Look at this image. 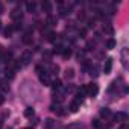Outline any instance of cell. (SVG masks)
<instances>
[{"label": "cell", "mask_w": 129, "mask_h": 129, "mask_svg": "<svg viewBox=\"0 0 129 129\" xmlns=\"http://www.w3.org/2000/svg\"><path fill=\"white\" fill-rule=\"evenodd\" d=\"M0 27H2V21H0Z\"/></svg>", "instance_id": "cell-37"}, {"label": "cell", "mask_w": 129, "mask_h": 129, "mask_svg": "<svg viewBox=\"0 0 129 129\" xmlns=\"http://www.w3.org/2000/svg\"><path fill=\"white\" fill-rule=\"evenodd\" d=\"M78 18L79 20H85V12H79L78 14Z\"/></svg>", "instance_id": "cell-32"}, {"label": "cell", "mask_w": 129, "mask_h": 129, "mask_svg": "<svg viewBox=\"0 0 129 129\" xmlns=\"http://www.w3.org/2000/svg\"><path fill=\"white\" fill-rule=\"evenodd\" d=\"M44 127H46V129H56V127H58V123H56L53 118H46Z\"/></svg>", "instance_id": "cell-5"}, {"label": "cell", "mask_w": 129, "mask_h": 129, "mask_svg": "<svg viewBox=\"0 0 129 129\" xmlns=\"http://www.w3.org/2000/svg\"><path fill=\"white\" fill-rule=\"evenodd\" d=\"M114 118H115V120H123V121H126V118H127V117H126V114H124V112H118Z\"/></svg>", "instance_id": "cell-21"}, {"label": "cell", "mask_w": 129, "mask_h": 129, "mask_svg": "<svg viewBox=\"0 0 129 129\" xmlns=\"http://www.w3.org/2000/svg\"><path fill=\"white\" fill-rule=\"evenodd\" d=\"M55 23H56V18H53V17H50V15H49V17H47V20H46V24H47V26H53Z\"/></svg>", "instance_id": "cell-19"}, {"label": "cell", "mask_w": 129, "mask_h": 129, "mask_svg": "<svg viewBox=\"0 0 129 129\" xmlns=\"http://www.w3.org/2000/svg\"><path fill=\"white\" fill-rule=\"evenodd\" d=\"M61 55H62L64 59H69V58L72 56V49H70V47H64V50H62Z\"/></svg>", "instance_id": "cell-10"}, {"label": "cell", "mask_w": 129, "mask_h": 129, "mask_svg": "<svg viewBox=\"0 0 129 129\" xmlns=\"http://www.w3.org/2000/svg\"><path fill=\"white\" fill-rule=\"evenodd\" d=\"M20 61H21V66H27V64L32 61V52H30V50L23 52V55H21Z\"/></svg>", "instance_id": "cell-2"}, {"label": "cell", "mask_w": 129, "mask_h": 129, "mask_svg": "<svg viewBox=\"0 0 129 129\" xmlns=\"http://www.w3.org/2000/svg\"><path fill=\"white\" fill-rule=\"evenodd\" d=\"M105 32H106V34H108V35H112V34H114V29H112V27H111V26H108V27H106V29H105Z\"/></svg>", "instance_id": "cell-31"}, {"label": "cell", "mask_w": 129, "mask_h": 129, "mask_svg": "<svg viewBox=\"0 0 129 129\" xmlns=\"http://www.w3.org/2000/svg\"><path fill=\"white\" fill-rule=\"evenodd\" d=\"M78 34H79V37H81V38H85V35H87V29H84V27H82V29H79V32H78Z\"/></svg>", "instance_id": "cell-28"}, {"label": "cell", "mask_w": 129, "mask_h": 129, "mask_svg": "<svg viewBox=\"0 0 129 129\" xmlns=\"http://www.w3.org/2000/svg\"><path fill=\"white\" fill-rule=\"evenodd\" d=\"M23 43H24V44H32V37H30V30H29L27 34H24V37H23Z\"/></svg>", "instance_id": "cell-14"}, {"label": "cell", "mask_w": 129, "mask_h": 129, "mask_svg": "<svg viewBox=\"0 0 129 129\" xmlns=\"http://www.w3.org/2000/svg\"><path fill=\"white\" fill-rule=\"evenodd\" d=\"M53 100L58 102V103H61V102H62V97H61L59 94H55V93H53Z\"/></svg>", "instance_id": "cell-29"}, {"label": "cell", "mask_w": 129, "mask_h": 129, "mask_svg": "<svg viewBox=\"0 0 129 129\" xmlns=\"http://www.w3.org/2000/svg\"><path fill=\"white\" fill-rule=\"evenodd\" d=\"M67 129H84V126H81V124H70Z\"/></svg>", "instance_id": "cell-30"}, {"label": "cell", "mask_w": 129, "mask_h": 129, "mask_svg": "<svg viewBox=\"0 0 129 129\" xmlns=\"http://www.w3.org/2000/svg\"><path fill=\"white\" fill-rule=\"evenodd\" d=\"M41 8H43V11H44L46 14H50V11H52V3H50V2H43V3H41Z\"/></svg>", "instance_id": "cell-8"}, {"label": "cell", "mask_w": 129, "mask_h": 129, "mask_svg": "<svg viewBox=\"0 0 129 129\" xmlns=\"http://www.w3.org/2000/svg\"><path fill=\"white\" fill-rule=\"evenodd\" d=\"M50 72H52L53 75H58V73H59V67L55 66V64H52V66H50Z\"/></svg>", "instance_id": "cell-23"}, {"label": "cell", "mask_w": 129, "mask_h": 129, "mask_svg": "<svg viewBox=\"0 0 129 129\" xmlns=\"http://www.w3.org/2000/svg\"><path fill=\"white\" fill-rule=\"evenodd\" d=\"M3 12H5V5L0 3V14H3Z\"/></svg>", "instance_id": "cell-33"}, {"label": "cell", "mask_w": 129, "mask_h": 129, "mask_svg": "<svg viewBox=\"0 0 129 129\" xmlns=\"http://www.w3.org/2000/svg\"><path fill=\"white\" fill-rule=\"evenodd\" d=\"M24 129H34V127H24Z\"/></svg>", "instance_id": "cell-36"}, {"label": "cell", "mask_w": 129, "mask_h": 129, "mask_svg": "<svg viewBox=\"0 0 129 129\" xmlns=\"http://www.w3.org/2000/svg\"><path fill=\"white\" fill-rule=\"evenodd\" d=\"M62 50H64V47H62L61 44H58V46H55V49H53V53H62Z\"/></svg>", "instance_id": "cell-25"}, {"label": "cell", "mask_w": 129, "mask_h": 129, "mask_svg": "<svg viewBox=\"0 0 129 129\" xmlns=\"http://www.w3.org/2000/svg\"><path fill=\"white\" fill-rule=\"evenodd\" d=\"M79 106H81V103H78L76 100H75V102H72V103H70V112H78Z\"/></svg>", "instance_id": "cell-13"}, {"label": "cell", "mask_w": 129, "mask_h": 129, "mask_svg": "<svg viewBox=\"0 0 129 129\" xmlns=\"http://www.w3.org/2000/svg\"><path fill=\"white\" fill-rule=\"evenodd\" d=\"M85 87H87V94H88L90 97H96V96H97V93H99L97 84H88V85H85Z\"/></svg>", "instance_id": "cell-1"}, {"label": "cell", "mask_w": 129, "mask_h": 129, "mask_svg": "<svg viewBox=\"0 0 129 129\" xmlns=\"http://www.w3.org/2000/svg\"><path fill=\"white\" fill-rule=\"evenodd\" d=\"M120 129H127V124H123V126H121Z\"/></svg>", "instance_id": "cell-35"}, {"label": "cell", "mask_w": 129, "mask_h": 129, "mask_svg": "<svg viewBox=\"0 0 129 129\" xmlns=\"http://www.w3.org/2000/svg\"><path fill=\"white\" fill-rule=\"evenodd\" d=\"M0 90H2V91H8L9 90V87L6 85V82H0Z\"/></svg>", "instance_id": "cell-27"}, {"label": "cell", "mask_w": 129, "mask_h": 129, "mask_svg": "<svg viewBox=\"0 0 129 129\" xmlns=\"http://www.w3.org/2000/svg\"><path fill=\"white\" fill-rule=\"evenodd\" d=\"M61 87H62V82H61L59 79H55V81L52 82V88H53L55 91H58V90H61Z\"/></svg>", "instance_id": "cell-12"}, {"label": "cell", "mask_w": 129, "mask_h": 129, "mask_svg": "<svg viewBox=\"0 0 129 129\" xmlns=\"http://www.w3.org/2000/svg\"><path fill=\"white\" fill-rule=\"evenodd\" d=\"M66 78L67 79H73L75 78V70L73 69H67L66 70Z\"/></svg>", "instance_id": "cell-17"}, {"label": "cell", "mask_w": 129, "mask_h": 129, "mask_svg": "<svg viewBox=\"0 0 129 129\" xmlns=\"http://www.w3.org/2000/svg\"><path fill=\"white\" fill-rule=\"evenodd\" d=\"M14 75H15V70H12V69H6V78L12 79V78H14Z\"/></svg>", "instance_id": "cell-22"}, {"label": "cell", "mask_w": 129, "mask_h": 129, "mask_svg": "<svg viewBox=\"0 0 129 129\" xmlns=\"http://www.w3.org/2000/svg\"><path fill=\"white\" fill-rule=\"evenodd\" d=\"M114 47H115V40L109 38V40L106 41V49H114Z\"/></svg>", "instance_id": "cell-18"}, {"label": "cell", "mask_w": 129, "mask_h": 129, "mask_svg": "<svg viewBox=\"0 0 129 129\" xmlns=\"http://www.w3.org/2000/svg\"><path fill=\"white\" fill-rule=\"evenodd\" d=\"M100 126H102V123H100V120H93V127H96V129H100Z\"/></svg>", "instance_id": "cell-26"}, {"label": "cell", "mask_w": 129, "mask_h": 129, "mask_svg": "<svg viewBox=\"0 0 129 129\" xmlns=\"http://www.w3.org/2000/svg\"><path fill=\"white\" fill-rule=\"evenodd\" d=\"M111 70H112V58H108V59L105 61L103 73H105V75H109V73H111Z\"/></svg>", "instance_id": "cell-6"}, {"label": "cell", "mask_w": 129, "mask_h": 129, "mask_svg": "<svg viewBox=\"0 0 129 129\" xmlns=\"http://www.w3.org/2000/svg\"><path fill=\"white\" fill-rule=\"evenodd\" d=\"M35 115V111H34V108L32 106H27L26 109H24V117H27V118H32Z\"/></svg>", "instance_id": "cell-9"}, {"label": "cell", "mask_w": 129, "mask_h": 129, "mask_svg": "<svg viewBox=\"0 0 129 129\" xmlns=\"http://www.w3.org/2000/svg\"><path fill=\"white\" fill-rule=\"evenodd\" d=\"M3 102H5V97H3V96H0V105H2Z\"/></svg>", "instance_id": "cell-34"}, {"label": "cell", "mask_w": 129, "mask_h": 129, "mask_svg": "<svg viewBox=\"0 0 129 129\" xmlns=\"http://www.w3.org/2000/svg\"><path fill=\"white\" fill-rule=\"evenodd\" d=\"M40 81H41V84H44V85H50V84H52V81H50V78H49V73H41V75H40Z\"/></svg>", "instance_id": "cell-7"}, {"label": "cell", "mask_w": 129, "mask_h": 129, "mask_svg": "<svg viewBox=\"0 0 129 129\" xmlns=\"http://www.w3.org/2000/svg\"><path fill=\"white\" fill-rule=\"evenodd\" d=\"M21 17H23L21 9H18V8L12 9V12H11V18H12V20H15V21H21Z\"/></svg>", "instance_id": "cell-3"}, {"label": "cell", "mask_w": 129, "mask_h": 129, "mask_svg": "<svg viewBox=\"0 0 129 129\" xmlns=\"http://www.w3.org/2000/svg\"><path fill=\"white\" fill-rule=\"evenodd\" d=\"M56 37H58V35H56L55 32H49V34H47V41L55 43V41H56Z\"/></svg>", "instance_id": "cell-16"}, {"label": "cell", "mask_w": 129, "mask_h": 129, "mask_svg": "<svg viewBox=\"0 0 129 129\" xmlns=\"http://www.w3.org/2000/svg\"><path fill=\"white\" fill-rule=\"evenodd\" d=\"M26 8H27V12H35L37 3H35V2H27V3H26Z\"/></svg>", "instance_id": "cell-11"}, {"label": "cell", "mask_w": 129, "mask_h": 129, "mask_svg": "<svg viewBox=\"0 0 129 129\" xmlns=\"http://www.w3.org/2000/svg\"><path fill=\"white\" fill-rule=\"evenodd\" d=\"M94 47H96V41H88V43H87V47H85V49H87V50H93Z\"/></svg>", "instance_id": "cell-24"}, {"label": "cell", "mask_w": 129, "mask_h": 129, "mask_svg": "<svg viewBox=\"0 0 129 129\" xmlns=\"http://www.w3.org/2000/svg\"><path fill=\"white\" fill-rule=\"evenodd\" d=\"M12 32H14V29H12V26H9V27H6V29H5V32H3V34H5V37H6V38H9V37L12 35Z\"/></svg>", "instance_id": "cell-20"}, {"label": "cell", "mask_w": 129, "mask_h": 129, "mask_svg": "<svg viewBox=\"0 0 129 129\" xmlns=\"http://www.w3.org/2000/svg\"><path fill=\"white\" fill-rule=\"evenodd\" d=\"M50 109H52L55 114H58V115H66V111H64V108H62L59 103H56V105H52V106H50Z\"/></svg>", "instance_id": "cell-4"}, {"label": "cell", "mask_w": 129, "mask_h": 129, "mask_svg": "<svg viewBox=\"0 0 129 129\" xmlns=\"http://www.w3.org/2000/svg\"><path fill=\"white\" fill-rule=\"evenodd\" d=\"M100 115H102L103 118H108V117H111V109H108V108H103V109L100 111Z\"/></svg>", "instance_id": "cell-15"}]
</instances>
